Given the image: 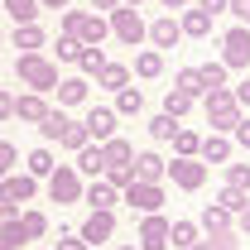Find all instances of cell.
Returning <instances> with one entry per match:
<instances>
[{"instance_id":"obj_35","label":"cell","mask_w":250,"mask_h":250,"mask_svg":"<svg viewBox=\"0 0 250 250\" xmlns=\"http://www.w3.org/2000/svg\"><path fill=\"white\" fill-rule=\"evenodd\" d=\"M5 15L15 24H34L39 20V0H5Z\"/></svg>"},{"instance_id":"obj_33","label":"cell","mask_w":250,"mask_h":250,"mask_svg":"<svg viewBox=\"0 0 250 250\" xmlns=\"http://www.w3.org/2000/svg\"><path fill=\"white\" fill-rule=\"evenodd\" d=\"M101 178L116 188V192H125V188L135 183V164H106V168H101Z\"/></svg>"},{"instance_id":"obj_40","label":"cell","mask_w":250,"mask_h":250,"mask_svg":"<svg viewBox=\"0 0 250 250\" xmlns=\"http://www.w3.org/2000/svg\"><path fill=\"white\" fill-rule=\"evenodd\" d=\"M24 231H20V221H10V226H0V250H24Z\"/></svg>"},{"instance_id":"obj_22","label":"cell","mask_w":250,"mask_h":250,"mask_svg":"<svg viewBox=\"0 0 250 250\" xmlns=\"http://www.w3.org/2000/svg\"><path fill=\"white\" fill-rule=\"evenodd\" d=\"M192 241H202V231H197V221H188V217L168 221V246H173V250H188Z\"/></svg>"},{"instance_id":"obj_16","label":"cell","mask_w":250,"mask_h":250,"mask_svg":"<svg viewBox=\"0 0 250 250\" xmlns=\"http://www.w3.org/2000/svg\"><path fill=\"white\" fill-rule=\"evenodd\" d=\"M197 159L202 164H231V135H202V145H197Z\"/></svg>"},{"instance_id":"obj_47","label":"cell","mask_w":250,"mask_h":250,"mask_svg":"<svg viewBox=\"0 0 250 250\" xmlns=\"http://www.w3.org/2000/svg\"><path fill=\"white\" fill-rule=\"evenodd\" d=\"M15 164H20V149H15L10 140H0V178H5V173H15Z\"/></svg>"},{"instance_id":"obj_3","label":"cell","mask_w":250,"mask_h":250,"mask_svg":"<svg viewBox=\"0 0 250 250\" xmlns=\"http://www.w3.org/2000/svg\"><path fill=\"white\" fill-rule=\"evenodd\" d=\"M106 24H111V39H121L125 48H140V43H145V20H140L135 5H116V10L106 15Z\"/></svg>"},{"instance_id":"obj_14","label":"cell","mask_w":250,"mask_h":250,"mask_svg":"<svg viewBox=\"0 0 250 250\" xmlns=\"http://www.w3.org/2000/svg\"><path fill=\"white\" fill-rule=\"evenodd\" d=\"M145 39L164 53V48H173V43L183 39V29H178V20H173V15H159L154 24H145Z\"/></svg>"},{"instance_id":"obj_51","label":"cell","mask_w":250,"mask_h":250,"mask_svg":"<svg viewBox=\"0 0 250 250\" xmlns=\"http://www.w3.org/2000/svg\"><path fill=\"white\" fill-rule=\"evenodd\" d=\"M0 121H15V96L0 87Z\"/></svg>"},{"instance_id":"obj_23","label":"cell","mask_w":250,"mask_h":250,"mask_svg":"<svg viewBox=\"0 0 250 250\" xmlns=\"http://www.w3.org/2000/svg\"><path fill=\"white\" fill-rule=\"evenodd\" d=\"M72 168H77V173H87V178H101V168H106V154H101V145H82Z\"/></svg>"},{"instance_id":"obj_5","label":"cell","mask_w":250,"mask_h":250,"mask_svg":"<svg viewBox=\"0 0 250 250\" xmlns=\"http://www.w3.org/2000/svg\"><path fill=\"white\" fill-rule=\"evenodd\" d=\"M121 202L130 207V212H140V217H149V212H164V183H135L121 192Z\"/></svg>"},{"instance_id":"obj_21","label":"cell","mask_w":250,"mask_h":250,"mask_svg":"<svg viewBox=\"0 0 250 250\" xmlns=\"http://www.w3.org/2000/svg\"><path fill=\"white\" fill-rule=\"evenodd\" d=\"M53 168H58V159H53V149H48V145L29 149V159H24V173H29V178H48Z\"/></svg>"},{"instance_id":"obj_48","label":"cell","mask_w":250,"mask_h":250,"mask_svg":"<svg viewBox=\"0 0 250 250\" xmlns=\"http://www.w3.org/2000/svg\"><path fill=\"white\" fill-rule=\"evenodd\" d=\"M231 140H236L241 149H250V116H241V121L231 125Z\"/></svg>"},{"instance_id":"obj_59","label":"cell","mask_w":250,"mask_h":250,"mask_svg":"<svg viewBox=\"0 0 250 250\" xmlns=\"http://www.w3.org/2000/svg\"><path fill=\"white\" fill-rule=\"evenodd\" d=\"M116 250H140V246H116Z\"/></svg>"},{"instance_id":"obj_56","label":"cell","mask_w":250,"mask_h":250,"mask_svg":"<svg viewBox=\"0 0 250 250\" xmlns=\"http://www.w3.org/2000/svg\"><path fill=\"white\" fill-rule=\"evenodd\" d=\"M159 5H164V10H168V15H173V10H188V5H192V0H159Z\"/></svg>"},{"instance_id":"obj_12","label":"cell","mask_w":250,"mask_h":250,"mask_svg":"<svg viewBox=\"0 0 250 250\" xmlns=\"http://www.w3.org/2000/svg\"><path fill=\"white\" fill-rule=\"evenodd\" d=\"M82 202L92 207V212H116V202H121V192L106 183V178H92V183H82Z\"/></svg>"},{"instance_id":"obj_44","label":"cell","mask_w":250,"mask_h":250,"mask_svg":"<svg viewBox=\"0 0 250 250\" xmlns=\"http://www.w3.org/2000/svg\"><path fill=\"white\" fill-rule=\"evenodd\" d=\"M53 48H58V62H77V58H82V43H77V39H67V34H58V43H53Z\"/></svg>"},{"instance_id":"obj_43","label":"cell","mask_w":250,"mask_h":250,"mask_svg":"<svg viewBox=\"0 0 250 250\" xmlns=\"http://www.w3.org/2000/svg\"><path fill=\"white\" fill-rule=\"evenodd\" d=\"M226 188L250 192V164H226Z\"/></svg>"},{"instance_id":"obj_29","label":"cell","mask_w":250,"mask_h":250,"mask_svg":"<svg viewBox=\"0 0 250 250\" xmlns=\"http://www.w3.org/2000/svg\"><path fill=\"white\" fill-rule=\"evenodd\" d=\"M62 125H67V111H62V106H48V116L39 121V135H43V145H53V140H58Z\"/></svg>"},{"instance_id":"obj_26","label":"cell","mask_w":250,"mask_h":250,"mask_svg":"<svg viewBox=\"0 0 250 250\" xmlns=\"http://www.w3.org/2000/svg\"><path fill=\"white\" fill-rule=\"evenodd\" d=\"M20 231H24V241H43V236H48V217H43L39 207H24V212H20Z\"/></svg>"},{"instance_id":"obj_53","label":"cell","mask_w":250,"mask_h":250,"mask_svg":"<svg viewBox=\"0 0 250 250\" xmlns=\"http://www.w3.org/2000/svg\"><path fill=\"white\" fill-rule=\"evenodd\" d=\"M24 207H15V202H0V226H10V221H20Z\"/></svg>"},{"instance_id":"obj_50","label":"cell","mask_w":250,"mask_h":250,"mask_svg":"<svg viewBox=\"0 0 250 250\" xmlns=\"http://www.w3.org/2000/svg\"><path fill=\"white\" fill-rule=\"evenodd\" d=\"M231 96H236V106H241V111H250V77H246V82H236Z\"/></svg>"},{"instance_id":"obj_58","label":"cell","mask_w":250,"mask_h":250,"mask_svg":"<svg viewBox=\"0 0 250 250\" xmlns=\"http://www.w3.org/2000/svg\"><path fill=\"white\" fill-rule=\"evenodd\" d=\"M188 250H212V246H207V241H192V246H188Z\"/></svg>"},{"instance_id":"obj_61","label":"cell","mask_w":250,"mask_h":250,"mask_svg":"<svg viewBox=\"0 0 250 250\" xmlns=\"http://www.w3.org/2000/svg\"><path fill=\"white\" fill-rule=\"evenodd\" d=\"M0 39H5V34H0Z\"/></svg>"},{"instance_id":"obj_62","label":"cell","mask_w":250,"mask_h":250,"mask_svg":"<svg viewBox=\"0 0 250 250\" xmlns=\"http://www.w3.org/2000/svg\"><path fill=\"white\" fill-rule=\"evenodd\" d=\"M39 250H43V246H39Z\"/></svg>"},{"instance_id":"obj_37","label":"cell","mask_w":250,"mask_h":250,"mask_svg":"<svg viewBox=\"0 0 250 250\" xmlns=\"http://www.w3.org/2000/svg\"><path fill=\"white\" fill-rule=\"evenodd\" d=\"M231 226V212H221L217 202H207L202 207V221H197V231H226Z\"/></svg>"},{"instance_id":"obj_30","label":"cell","mask_w":250,"mask_h":250,"mask_svg":"<svg viewBox=\"0 0 250 250\" xmlns=\"http://www.w3.org/2000/svg\"><path fill=\"white\" fill-rule=\"evenodd\" d=\"M58 145L77 154L82 145H92V135H87V125H82V121H67V125H62V135H58Z\"/></svg>"},{"instance_id":"obj_45","label":"cell","mask_w":250,"mask_h":250,"mask_svg":"<svg viewBox=\"0 0 250 250\" xmlns=\"http://www.w3.org/2000/svg\"><path fill=\"white\" fill-rule=\"evenodd\" d=\"M82 15H87V10H62V20H58V34L77 39V29H82Z\"/></svg>"},{"instance_id":"obj_52","label":"cell","mask_w":250,"mask_h":250,"mask_svg":"<svg viewBox=\"0 0 250 250\" xmlns=\"http://www.w3.org/2000/svg\"><path fill=\"white\" fill-rule=\"evenodd\" d=\"M192 5H197V10H202V15H212V20H217L221 10H226V0H192Z\"/></svg>"},{"instance_id":"obj_4","label":"cell","mask_w":250,"mask_h":250,"mask_svg":"<svg viewBox=\"0 0 250 250\" xmlns=\"http://www.w3.org/2000/svg\"><path fill=\"white\" fill-rule=\"evenodd\" d=\"M217 62H226V72H246L250 67V29L246 24H236V29L221 34V58Z\"/></svg>"},{"instance_id":"obj_19","label":"cell","mask_w":250,"mask_h":250,"mask_svg":"<svg viewBox=\"0 0 250 250\" xmlns=\"http://www.w3.org/2000/svg\"><path fill=\"white\" fill-rule=\"evenodd\" d=\"M43 43H48V34H43L39 20H34V24H15V48H20V53H39Z\"/></svg>"},{"instance_id":"obj_18","label":"cell","mask_w":250,"mask_h":250,"mask_svg":"<svg viewBox=\"0 0 250 250\" xmlns=\"http://www.w3.org/2000/svg\"><path fill=\"white\" fill-rule=\"evenodd\" d=\"M48 116V101L39 92H24V96H15V121H24V125H39Z\"/></svg>"},{"instance_id":"obj_38","label":"cell","mask_w":250,"mask_h":250,"mask_svg":"<svg viewBox=\"0 0 250 250\" xmlns=\"http://www.w3.org/2000/svg\"><path fill=\"white\" fill-rule=\"evenodd\" d=\"M197 77H202V87L212 92V87H226V62H202L197 67Z\"/></svg>"},{"instance_id":"obj_6","label":"cell","mask_w":250,"mask_h":250,"mask_svg":"<svg viewBox=\"0 0 250 250\" xmlns=\"http://www.w3.org/2000/svg\"><path fill=\"white\" fill-rule=\"evenodd\" d=\"M48 197L67 207V202H82V173L72 168V164H58L53 173H48Z\"/></svg>"},{"instance_id":"obj_17","label":"cell","mask_w":250,"mask_h":250,"mask_svg":"<svg viewBox=\"0 0 250 250\" xmlns=\"http://www.w3.org/2000/svg\"><path fill=\"white\" fill-rule=\"evenodd\" d=\"M106 39H111V24H106V15H82L77 43H82V48H101Z\"/></svg>"},{"instance_id":"obj_2","label":"cell","mask_w":250,"mask_h":250,"mask_svg":"<svg viewBox=\"0 0 250 250\" xmlns=\"http://www.w3.org/2000/svg\"><path fill=\"white\" fill-rule=\"evenodd\" d=\"M202 111H207V125H212L217 135H231V125H236L241 116H246V111L236 106L231 87H212V92L202 96Z\"/></svg>"},{"instance_id":"obj_25","label":"cell","mask_w":250,"mask_h":250,"mask_svg":"<svg viewBox=\"0 0 250 250\" xmlns=\"http://www.w3.org/2000/svg\"><path fill=\"white\" fill-rule=\"evenodd\" d=\"M159 72H164V53H159V48H140V53H135V77L154 82Z\"/></svg>"},{"instance_id":"obj_10","label":"cell","mask_w":250,"mask_h":250,"mask_svg":"<svg viewBox=\"0 0 250 250\" xmlns=\"http://www.w3.org/2000/svg\"><path fill=\"white\" fill-rule=\"evenodd\" d=\"M77 236H82L92 250H96V246H106V241L116 236V212H92V217L77 226Z\"/></svg>"},{"instance_id":"obj_28","label":"cell","mask_w":250,"mask_h":250,"mask_svg":"<svg viewBox=\"0 0 250 250\" xmlns=\"http://www.w3.org/2000/svg\"><path fill=\"white\" fill-rule=\"evenodd\" d=\"M197 145H202V135H197V130H188V125L173 130V159H197Z\"/></svg>"},{"instance_id":"obj_41","label":"cell","mask_w":250,"mask_h":250,"mask_svg":"<svg viewBox=\"0 0 250 250\" xmlns=\"http://www.w3.org/2000/svg\"><path fill=\"white\" fill-rule=\"evenodd\" d=\"M207 246H212V250H236V246H241V236H236V226H226V231H207Z\"/></svg>"},{"instance_id":"obj_46","label":"cell","mask_w":250,"mask_h":250,"mask_svg":"<svg viewBox=\"0 0 250 250\" xmlns=\"http://www.w3.org/2000/svg\"><path fill=\"white\" fill-rule=\"evenodd\" d=\"M53 250H92V246H87V241H82L77 231H67V226H58V246H53Z\"/></svg>"},{"instance_id":"obj_55","label":"cell","mask_w":250,"mask_h":250,"mask_svg":"<svg viewBox=\"0 0 250 250\" xmlns=\"http://www.w3.org/2000/svg\"><path fill=\"white\" fill-rule=\"evenodd\" d=\"M116 5H121V0H92V10H96V15H111Z\"/></svg>"},{"instance_id":"obj_57","label":"cell","mask_w":250,"mask_h":250,"mask_svg":"<svg viewBox=\"0 0 250 250\" xmlns=\"http://www.w3.org/2000/svg\"><path fill=\"white\" fill-rule=\"evenodd\" d=\"M72 0H39V10H67Z\"/></svg>"},{"instance_id":"obj_13","label":"cell","mask_w":250,"mask_h":250,"mask_svg":"<svg viewBox=\"0 0 250 250\" xmlns=\"http://www.w3.org/2000/svg\"><path fill=\"white\" fill-rule=\"evenodd\" d=\"M130 164H135V178H140V183H164V178H168V159H164V154H154V149L135 154Z\"/></svg>"},{"instance_id":"obj_42","label":"cell","mask_w":250,"mask_h":250,"mask_svg":"<svg viewBox=\"0 0 250 250\" xmlns=\"http://www.w3.org/2000/svg\"><path fill=\"white\" fill-rule=\"evenodd\" d=\"M173 130H178V121H173V116H164V111H159V116H149V135H154V140H173Z\"/></svg>"},{"instance_id":"obj_49","label":"cell","mask_w":250,"mask_h":250,"mask_svg":"<svg viewBox=\"0 0 250 250\" xmlns=\"http://www.w3.org/2000/svg\"><path fill=\"white\" fill-rule=\"evenodd\" d=\"M226 10H231V15H236V20L250 29V0H226Z\"/></svg>"},{"instance_id":"obj_39","label":"cell","mask_w":250,"mask_h":250,"mask_svg":"<svg viewBox=\"0 0 250 250\" xmlns=\"http://www.w3.org/2000/svg\"><path fill=\"white\" fill-rule=\"evenodd\" d=\"M77 67H82V77H96V72L106 67V53H101V48H82V58H77Z\"/></svg>"},{"instance_id":"obj_60","label":"cell","mask_w":250,"mask_h":250,"mask_svg":"<svg viewBox=\"0 0 250 250\" xmlns=\"http://www.w3.org/2000/svg\"><path fill=\"white\" fill-rule=\"evenodd\" d=\"M121 5H140V0H121Z\"/></svg>"},{"instance_id":"obj_7","label":"cell","mask_w":250,"mask_h":250,"mask_svg":"<svg viewBox=\"0 0 250 250\" xmlns=\"http://www.w3.org/2000/svg\"><path fill=\"white\" fill-rule=\"evenodd\" d=\"M164 183L183 188V192H197V188L207 183V164L202 159H168V178Z\"/></svg>"},{"instance_id":"obj_27","label":"cell","mask_w":250,"mask_h":250,"mask_svg":"<svg viewBox=\"0 0 250 250\" xmlns=\"http://www.w3.org/2000/svg\"><path fill=\"white\" fill-rule=\"evenodd\" d=\"M111 111H116V116H140V111H145V92H140V87H121Z\"/></svg>"},{"instance_id":"obj_1","label":"cell","mask_w":250,"mask_h":250,"mask_svg":"<svg viewBox=\"0 0 250 250\" xmlns=\"http://www.w3.org/2000/svg\"><path fill=\"white\" fill-rule=\"evenodd\" d=\"M15 77H20L29 92L48 96L53 87H58V62L43 58V53H20V58H15Z\"/></svg>"},{"instance_id":"obj_24","label":"cell","mask_w":250,"mask_h":250,"mask_svg":"<svg viewBox=\"0 0 250 250\" xmlns=\"http://www.w3.org/2000/svg\"><path fill=\"white\" fill-rule=\"evenodd\" d=\"M96 87H106V92H121V87H130V67L106 58V67L96 72Z\"/></svg>"},{"instance_id":"obj_8","label":"cell","mask_w":250,"mask_h":250,"mask_svg":"<svg viewBox=\"0 0 250 250\" xmlns=\"http://www.w3.org/2000/svg\"><path fill=\"white\" fill-rule=\"evenodd\" d=\"M140 250H168V217L164 212H149L140 217V236H135Z\"/></svg>"},{"instance_id":"obj_20","label":"cell","mask_w":250,"mask_h":250,"mask_svg":"<svg viewBox=\"0 0 250 250\" xmlns=\"http://www.w3.org/2000/svg\"><path fill=\"white\" fill-rule=\"evenodd\" d=\"M53 92H58V106H62V111H67V106H82V101H87V77H58Z\"/></svg>"},{"instance_id":"obj_31","label":"cell","mask_w":250,"mask_h":250,"mask_svg":"<svg viewBox=\"0 0 250 250\" xmlns=\"http://www.w3.org/2000/svg\"><path fill=\"white\" fill-rule=\"evenodd\" d=\"M173 87H178V92H188L192 101H197V96H207L202 77H197V67H178V72H173Z\"/></svg>"},{"instance_id":"obj_32","label":"cell","mask_w":250,"mask_h":250,"mask_svg":"<svg viewBox=\"0 0 250 250\" xmlns=\"http://www.w3.org/2000/svg\"><path fill=\"white\" fill-rule=\"evenodd\" d=\"M188 111H192V96H188V92H178V87H168V92H164V116L183 121Z\"/></svg>"},{"instance_id":"obj_15","label":"cell","mask_w":250,"mask_h":250,"mask_svg":"<svg viewBox=\"0 0 250 250\" xmlns=\"http://www.w3.org/2000/svg\"><path fill=\"white\" fill-rule=\"evenodd\" d=\"M173 20H178V29H183V39H207V34H212V15H202L197 5H188V10H178Z\"/></svg>"},{"instance_id":"obj_54","label":"cell","mask_w":250,"mask_h":250,"mask_svg":"<svg viewBox=\"0 0 250 250\" xmlns=\"http://www.w3.org/2000/svg\"><path fill=\"white\" fill-rule=\"evenodd\" d=\"M231 226H236V236H250V207H246V212H236Z\"/></svg>"},{"instance_id":"obj_34","label":"cell","mask_w":250,"mask_h":250,"mask_svg":"<svg viewBox=\"0 0 250 250\" xmlns=\"http://www.w3.org/2000/svg\"><path fill=\"white\" fill-rule=\"evenodd\" d=\"M101 154H106V164H130V159H135V145L121 140V135H111V140L101 145Z\"/></svg>"},{"instance_id":"obj_36","label":"cell","mask_w":250,"mask_h":250,"mask_svg":"<svg viewBox=\"0 0 250 250\" xmlns=\"http://www.w3.org/2000/svg\"><path fill=\"white\" fill-rule=\"evenodd\" d=\"M217 207L236 217V212H246V207H250V192H241V188H221V192H217Z\"/></svg>"},{"instance_id":"obj_9","label":"cell","mask_w":250,"mask_h":250,"mask_svg":"<svg viewBox=\"0 0 250 250\" xmlns=\"http://www.w3.org/2000/svg\"><path fill=\"white\" fill-rule=\"evenodd\" d=\"M34 192H39V178L20 173V168L0 178V202H15V207H24V202H34Z\"/></svg>"},{"instance_id":"obj_11","label":"cell","mask_w":250,"mask_h":250,"mask_svg":"<svg viewBox=\"0 0 250 250\" xmlns=\"http://www.w3.org/2000/svg\"><path fill=\"white\" fill-rule=\"evenodd\" d=\"M116 121H121V116H116L111 106H92V111L82 116V125H87V135H92V145H106V140L116 135Z\"/></svg>"}]
</instances>
